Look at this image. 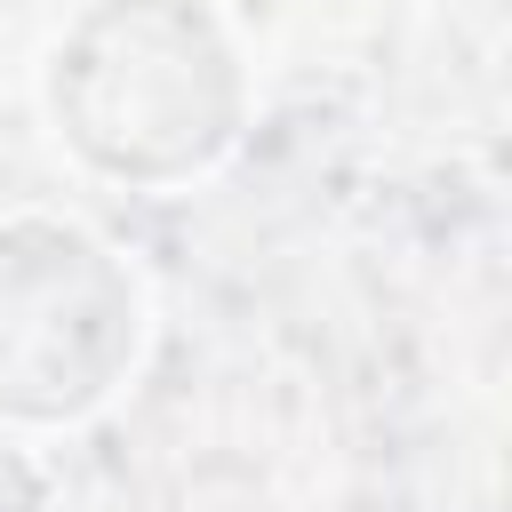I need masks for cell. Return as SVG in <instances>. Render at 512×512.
Masks as SVG:
<instances>
[{
  "mask_svg": "<svg viewBox=\"0 0 512 512\" xmlns=\"http://www.w3.org/2000/svg\"><path fill=\"white\" fill-rule=\"evenodd\" d=\"M48 104L104 176L176 184L232 144L240 64L192 0H96L48 56Z\"/></svg>",
  "mask_w": 512,
  "mask_h": 512,
  "instance_id": "6da1fadb",
  "label": "cell"
},
{
  "mask_svg": "<svg viewBox=\"0 0 512 512\" xmlns=\"http://www.w3.org/2000/svg\"><path fill=\"white\" fill-rule=\"evenodd\" d=\"M136 280L80 224H0V416H80L136 360Z\"/></svg>",
  "mask_w": 512,
  "mask_h": 512,
  "instance_id": "7a4b0ae2",
  "label": "cell"
},
{
  "mask_svg": "<svg viewBox=\"0 0 512 512\" xmlns=\"http://www.w3.org/2000/svg\"><path fill=\"white\" fill-rule=\"evenodd\" d=\"M0 512H40V480L8 440H0Z\"/></svg>",
  "mask_w": 512,
  "mask_h": 512,
  "instance_id": "3957f363",
  "label": "cell"
}]
</instances>
